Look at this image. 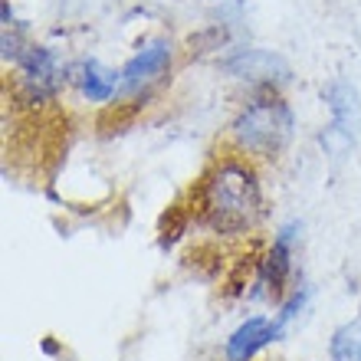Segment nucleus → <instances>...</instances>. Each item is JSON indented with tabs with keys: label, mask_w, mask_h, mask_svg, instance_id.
I'll return each instance as SVG.
<instances>
[{
	"label": "nucleus",
	"mask_w": 361,
	"mask_h": 361,
	"mask_svg": "<svg viewBox=\"0 0 361 361\" xmlns=\"http://www.w3.org/2000/svg\"><path fill=\"white\" fill-rule=\"evenodd\" d=\"M295 138H299V112L289 102V95L250 92L237 102L217 145L269 168L293 152Z\"/></svg>",
	"instance_id": "f03ea898"
},
{
	"label": "nucleus",
	"mask_w": 361,
	"mask_h": 361,
	"mask_svg": "<svg viewBox=\"0 0 361 361\" xmlns=\"http://www.w3.org/2000/svg\"><path fill=\"white\" fill-rule=\"evenodd\" d=\"M69 95L95 112H109L122 95V69L105 63L102 56L82 53L69 63Z\"/></svg>",
	"instance_id": "6e6552de"
},
{
	"label": "nucleus",
	"mask_w": 361,
	"mask_h": 361,
	"mask_svg": "<svg viewBox=\"0 0 361 361\" xmlns=\"http://www.w3.org/2000/svg\"><path fill=\"white\" fill-rule=\"evenodd\" d=\"M322 105L329 122L319 135V145L332 161H342L361 138V89L348 76H332L322 86Z\"/></svg>",
	"instance_id": "0eeeda50"
},
{
	"label": "nucleus",
	"mask_w": 361,
	"mask_h": 361,
	"mask_svg": "<svg viewBox=\"0 0 361 361\" xmlns=\"http://www.w3.org/2000/svg\"><path fill=\"white\" fill-rule=\"evenodd\" d=\"M276 342H283L279 332H276V322L269 312H250L243 315L233 329L224 338V361H257L259 355L273 348Z\"/></svg>",
	"instance_id": "1a4fd4ad"
},
{
	"label": "nucleus",
	"mask_w": 361,
	"mask_h": 361,
	"mask_svg": "<svg viewBox=\"0 0 361 361\" xmlns=\"http://www.w3.org/2000/svg\"><path fill=\"white\" fill-rule=\"evenodd\" d=\"M302 220L289 217L276 224L269 240L253 253L240 295L247 302H279L289 286L299 279V247H302Z\"/></svg>",
	"instance_id": "20e7f679"
},
{
	"label": "nucleus",
	"mask_w": 361,
	"mask_h": 361,
	"mask_svg": "<svg viewBox=\"0 0 361 361\" xmlns=\"http://www.w3.org/2000/svg\"><path fill=\"white\" fill-rule=\"evenodd\" d=\"M312 299H315V286L309 283V279H295L293 286H289V293L279 299V302L273 305V322H276V332H279V338H286V335L293 332L295 325L302 322L305 315H309V309H312Z\"/></svg>",
	"instance_id": "9d476101"
},
{
	"label": "nucleus",
	"mask_w": 361,
	"mask_h": 361,
	"mask_svg": "<svg viewBox=\"0 0 361 361\" xmlns=\"http://www.w3.org/2000/svg\"><path fill=\"white\" fill-rule=\"evenodd\" d=\"M220 76L237 82L243 95L250 92H286L293 86V63L269 47H257L250 39H240L217 56Z\"/></svg>",
	"instance_id": "423d86ee"
},
{
	"label": "nucleus",
	"mask_w": 361,
	"mask_h": 361,
	"mask_svg": "<svg viewBox=\"0 0 361 361\" xmlns=\"http://www.w3.org/2000/svg\"><path fill=\"white\" fill-rule=\"evenodd\" d=\"M69 63L73 59L59 47L33 39L23 49V56L7 69L10 99L33 115L56 109L69 95Z\"/></svg>",
	"instance_id": "7ed1b4c3"
},
{
	"label": "nucleus",
	"mask_w": 361,
	"mask_h": 361,
	"mask_svg": "<svg viewBox=\"0 0 361 361\" xmlns=\"http://www.w3.org/2000/svg\"><path fill=\"white\" fill-rule=\"evenodd\" d=\"M267 168L217 145L188 188L190 227L214 243H250L269 224Z\"/></svg>",
	"instance_id": "f257e3e1"
},
{
	"label": "nucleus",
	"mask_w": 361,
	"mask_h": 361,
	"mask_svg": "<svg viewBox=\"0 0 361 361\" xmlns=\"http://www.w3.org/2000/svg\"><path fill=\"white\" fill-rule=\"evenodd\" d=\"M329 361H361V315L345 319L329 335Z\"/></svg>",
	"instance_id": "9b49d317"
},
{
	"label": "nucleus",
	"mask_w": 361,
	"mask_h": 361,
	"mask_svg": "<svg viewBox=\"0 0 361 361\" xmlns=\"http://www.w3.org/2000/svg\"><path fill=\"white\" fill-rule=\"evenodd\" d=\"M178 63H180V47L174 37L152 33V37L138 39V47L118 66L122 69V95H118L115 109L142 112L145 105L158 102L164 89L171 86Z\"/></svg>",
	"instance_id": "39448f33"
}]
</instances>
